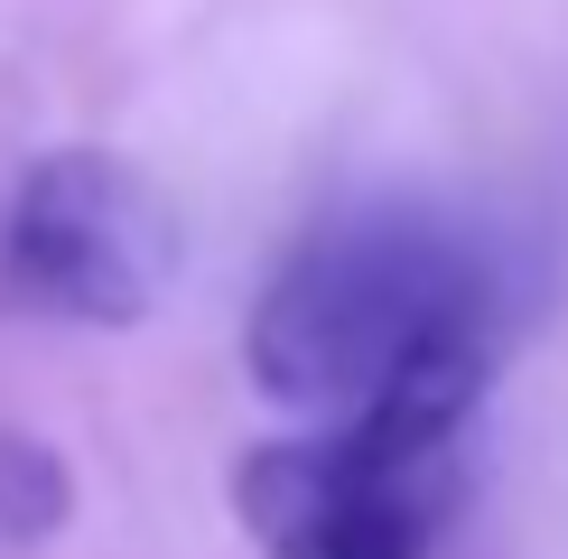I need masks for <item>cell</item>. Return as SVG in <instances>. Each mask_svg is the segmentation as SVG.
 Wrapping results in <instances>:
<instances>
[{
  "mask_svg": "<svg viewBox=\"0 0 568 559\" xmlns=\"http://www.w3.org/2000/svg\"><path fill=\"white\" fill-rule=\"evenodd\" d=\"M466 336H494V262L476 233L429 205H345L262 280L243 364L280 410L336 419Z\"/></svg>",
  "mask_w": 568,
  "mask_h": 559,
  "instance_id": "obj_1",
  "label": "cell"
},
{
  "mask_svg": "<svg viewBox=\"0 0 568 559\" xmlns=\"http://www.w3.org/2000/svg\"><path fill=\"white\" fill-rule=\"evenodd\" d=\"M494 336L438 345L307 438L243 448L233 512L262 559H429L457 504V438L485 410Z\"/></svg>",
  "mask_w": 568,
  "mask_h": 559,
  "instance_id": "obj_2",
  "label": "cell"
},
{
  "mask_svg": "<svg viewBox=\"0 0 568 559\" xmlns=\"http://www.w3.org/2000/svg\"><path fill=\"white\" fill-rule=\"evenodd\" d=\"M178 280V215L112 150H47L0 205V289L65 326H140Z\"/></svg>",
  "mask_w": 568,
  "mask_h": 559,
  "instance_id": "obj_3",
  "label": "cell"
},
{
  "mask_svg": "<svg viewBox=\"0 0 568 559\" xmlns=\"http://www.w3.org/2000/svg\"><path fill=\"white\" fill-rule=\"evenodd\" d=\"M65 512H75V476L65 457L29 429H0V541L29 550V541H57Z\"/></svg>",
  "mask_w": 568,
  "mask_h": 559,
  "instance_id": "obj_4",
  "label": "cell"
}]
</instances>
